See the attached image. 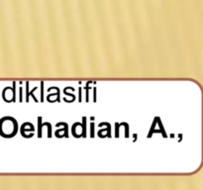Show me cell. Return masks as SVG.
<instances>
[{
  "mask_svg": "<svg viewBox=\"0 0 203 190\" xmlns=\"http://www.w3.org/2000/svg\"><path fill=\"white\" fill-rule=\"evenodd\" d=\"M83 125H85V118H83ZM83 131H84V134H85V128H83Z\"/></svg>",
  "mask_w": 203,
  "mask_h": 190,
  "instance_id": "obj_1",
  "label": "cell"
}]
</instances>
